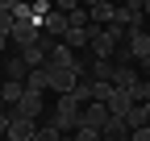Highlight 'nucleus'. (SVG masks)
I'll return each mask as SVG.
<instances>
[{
	"instance_id": "obj_26",
	"label": "nucleus",
	"mask_w": 150,
	"mask_h": 141,
	"mask_svg": "<svg viewBox=\"0 0 150 141\" xmlns=\"http://www.w3.org/2000/svg\"><path fill=\"white\" fill-rule=\"evenodd\" d=\"M0 87H4V75H0Z\"/></svg>"
},
{
	"instance_id": "obj_9",
	"label": "nucleus",
	"mask_w": 150,
	"mask_h": 141,
	"mask_svg": "<svg viewBox=\"0 0 150 141\" xmlns=\"http://www.w3.org/2000/svg\"><path fill=\"white\" fill-rule=\"evenodd\" d=\"M138 83H142L138 66H117V75H112V87H117V91H129V96H134Z\"/></svg>"
},
{
	"instance_id": "obj_2",
	"label": "nucleus",
	"mask_w": 150,
	"mask_h": 141,
	"mask_svg": "<svg viewBox=\"0 0 150 141\" xmlns=\"http://www.w3.org/2000/svg\"><path fill=\"white\" fill-rule=\"evenodd\" d=\"M79 79H83L79 70H67V66H46V87H50V91H59V96L75 91V83H79Z\"/></svg>"
},
{
	"instance_id": "obj_3",
	"label": "nucleus",
	"mask_w": 150,
	"mask_h": 141,
	"mask_svg": "<svg viewBox=\"0 0 150 141\" xmlns=\"http://www.w3.org/2000/svg\"><path fill=\"white\" fill-rule=\"evenodd\" d=\"M17 50H29V46H38L42 42V25L38 21H13V38H8Z\"/></svg>"
},
{
	"instance_id": "obj_10",
	"label": "nucleus",
	"mask_w": 150,
	"mask_h": 141,
	"mask_svg": "<svg viewBox=\"0 0 150 141\" xmlns=\"http://www.w3.org/2000/svg\"><path fill=\"white\" fill-rule=\"evenodd\" d=\"M83 8H88V21L104 29V25L112 21V8H117V4H108V0H92V4H83Z\"/></svg>"
},
{
	"instance_id": "obj_6",
	"label": "nucleus",
	"mask_w": 150,
	"mask_h": 141,
	"mask_svg": "<svg viewBox=\"0 0 150 141\" xmlns=\"http://www.w3.org/2000/svg\"><path fill=\"white\" fill-rule=\"evenodd\" d=\"M112 25L138 29V25H142V4H138V0H134V4H117V8H112Z\"/></svg>"
},
{
	"instance_id": "obj_18",
	"label": "nucleus",
	"mask_w": 150,
	"mask_h": 141,
	"mask_svg": "<svg viewBox=\"0 0 150 141\" xmlns=\"http://www.w3.org/2000/svg\"><path fill=\"white\" fill-rule=\"evenodd\" d=\"M33 141H63V133L54 129V125H46V120H42V125H38V133H33Z\"/></svg>"
},
{
	"instance_id": "obj_1",
	"label": "nucleus",
	"mask_w": 150,
	"mask_h": 141,
	"mask_svg": "<svg viewBox=\"0 0 150 141\" xmlns=\"http://www.w3.org/2000/svg\"><path fill=\"white\" fill-rule=\"evenodd\" d=\"M79 108H83V104L75 100L71 91H67V96H59V104H54V112L46 116V125H54V129L63 133V137H71L75 129H79Z\"/></svg>"
},
{
	"instance_id": "obj_13",
	"label": "nucleus",
	"mask_w": 150,
	"mask_h": 141,
	"mask_svg": "<svg viewBox=\"0 0 150 141\" xmlns=\"http://www.w3.org/2000/svg\"><path fill=\"white\" fill-rule=\"evenodd\" d=\"M104 108H108V116H125L129 108H134V96H129V91H117V87H112V96H108V104H104Z\"/></svg>"
},
{
	"instance_id": "obj_5",
	"label": "nucleus",
	"mask_w": 150,
	"mask_h": 141,
	"mask_svg": "<svg viewBox=\"0 0 150 141\" xmlns=\"http://www.w3.org/2000/svg\"><path fill=\"white\" fill-rule=\"evenodd\" d=\"M46 112V104H42V96H33V91H25L21 96V104H17V108H13V116H25V120H38V125H42V116Z\"/></svg>"
},
{
	"instance_id": "obj_4",
	"label": "nucleus",
	"mask_w": 150,
	"mask_h": 141,
	"mask_svg": "<svg viewBox=\"0 0 150 141\" xmlns=\"http://www.w3.org/2000/svg\"><path fill=\"white\" fill-rule=\"evenodd\" d=\"M104 125H108V108H104V104H83V108H79V129L100 133Z\"/></svg>"
},
{
	"instance_id": "obj_8",
	"label": "nucleus",
	"mask_w": 150,
	"mask_h": 141,
	"mask_svg": "<svg viewBox=\"0 0 150 141\" xmlns=\"http://www.w3.org/2000/svg\"><path fill=\"white\" fill-rule=\"evenodd\" d=\"M33 133H38V120H25V116H13L8 120V141H33Z\"/></svg>"
},
{
	"instance_id": "obj_21",
	"label": "nucleus",
	"mask_w": 150,
	"mask_h": 141,
	"mask_svg": "<svg viewBox=\"0 0 150 141\" xmlns=\"http://www.w3.org/2000/svg\"><path fill=\"white\" fill-rule=\"evenodd\" d=\"M71 137H75V141H100V133H92V129H75Z\"/></svg>"
},
{
	"instance_id": "obj_15",
	"label": "nucleus",
	"mask_w": 150,
	"mask_h": 141,
	"mask_svg": "<svg viewBox=\"0 0 150 141\" xmlns=\"http://www.w3.org/2000/svg\"><path fill=\"white\" fill-rule=\"evenodd\" d=\"M25 75H29V66L21 62V54H8V66H4V79H8V83H25Z\"/></svg>"
},
{
	"instance_id": "obj_14",
	"label": "nucleus",
	"mask_w": 150,
	"mask_h": 141,
	"mask_svg": "<svg viewBox=\"0 0 150 141\" xmlns=\"http://www.w3.org/2000/svg\"><path fill=\"white\" fill-rule=\"evenodd\" d=\"M21 96H25V83H8V79H4V87H0V104H4V108H17Z\"/></svg>"
},
{
	"instance_id": "obj_7",
	"label": "nucleus",
	"mask_w": 150,
	"mask_h": 141,
	"mask_svg": "<svg viewBox=\"0 0 150 141\" xmlns=\"http://www.w3.org/2000/svg\"><path fill=\"white\" fill-rule=\"evenodd\" d=\"M125 46L134 50V62H142V58H150V33L138 25V29H125Z\"/></svg>"
},
{
	"instance_id": "obj_25",
	"label": "nucleus",
	"mask_w": 150,
	"mask_h": 141,
	"mask_svg": "<svg viewBox=\"0 0 150 141\" xmlns=\"http://www.w3.org/2000/svg\"><path fill=\"white\" fill-rule=\"evenodd\" d=\"M142 13H150V0H142Z\"/></svg>"
},
{
	"instance_id": "obj_12",
	"label": "nucleus",
	"mask_w": 150,
	"mask_h": 141,
	"mask_svg": "<svg viewBox=\"0 0 150 141\" xmlns=\"http://www.w3.org/2000/svg\"><path fill=\"white\" fill-rule=\"evenodd\" d=\"M17 54H21V62H25L29 70H42V66H46V38L38 42V46H29V50H17Z\"/></svg>"
},
{
	"instance_id": "obj_19",
	"label": "nucleus",
	"mask_w": 150,
	"mask_h": 141,
	"mask_svg": "<svg viewBox=\"0 0 150 141\" xmlns=\"http://www.w3.org/2000/svg\"><path fill=\"white\" fill-rule=\"evenodd\" d=\"M75 100H79V104H92V79H79V83H75V91H71Z\"/></svg>"
},
{
	"instance_id": "obj_20",
	"label": "nucleus",
	"mask_w": 150,
	"mask_h": 141,
	"mask_svg": "<svg viewBox=\"0 0 150 141\" xmlns=\"http://www.w3.org/2000/svg\"><path fill=\"white\" fill-rule=\"evenodd\" d=\"M150 100V79H142L138 87H134V104H146Z\"/></svg>"
},
{
	"instance_id": "obj_24",
	"label": "nucleus",
	"mask_w": 150,
	"mask_h": 141,
	"mask_svg": "<svg viewBox=\"0 0 150 141\" xmlns=\"http://www.w3.org/2000/svg\"><path fill=\"white\" fill-rule=\"evenodd\" d=\"M8 46H13V42H8V38H0V54H4V50H8Z\"/></svg>"
},
{
	"instance_id": "obj_16",
	"label": "nucleus",
	"mask_w": 150,
	"mask_h": 141,
	"mask_svg": "<svg viewBox=\"0 0 150 141\" xmlns=\"http://www.w3.org/2000/svg\"><path fill=\"white\" fill-rule=\"evenodd\" d=\"M88 42H92V38H88V29H67V33H63V46L75 50V54H79V46H88Z\"/></svg>"
},
{
	"instance_id": "obj_22",
	"label": "nucleus",
	"mask_w": 150,
	"mask_h": 141,
	"mask_svg": "<svg viewBox=\"0 0 150 141\" xmlns=\"http://www.w3.org/2000/svg\"><path fill=\"white\" fill-rule=\"evenodd\" d=\"M129 141H150V125H146V129H134V133H129Z\"/></svg>"
},
{
	"instance_id": "obj_23",
	"label": "nucleus",
	"mask_w": 150,
	"mask_h": 141,
	"mask_svg": "<svg viewBox=\"0 0 150 141\" xmlns=\"http://www.w3.org/2000/svg\"><path fill=\"white\" fill-rule=\"evenodd\" d=\"M142 75H146V79H150V58H142Z\"/></svg>"
},
{
	"instance_id": "obj_17",
	"label": "nucleus",
	"mask_w": 150,
	"mask_h": 141,
	"mask_svg": "<svg viewBox=\"0 0 150 141\" xmlns=\"http://www.w3.org/2000/svg\"><path fill=\"white\" fill-rule=\"evenodd\" d=\"M25 91H33V96H42V91H46V66L25 75Z\"/></svg>"
},
{
	"instance_id": "obj_11",
	"label": "nucleus",
	"mask_w": 150,
	"mask_h": 141,
	"mask_svg": "<svg viewBox=\"0 0 150 141\" xmlns=\"http://www.w3.org/2000/svg\"><path fill=\"white\" fill-rule=\"evenodd\" d=\"M100 141H129V125H125V116H108V125L100 129Z\"/></svg>"
}]
</instances>
